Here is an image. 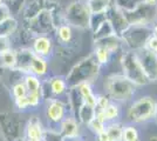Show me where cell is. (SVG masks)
I'll use <instances>...</instances> for the list:
<instances>
[{
  "mask_svg": "<svg viewBox=\"0 0 157 141\" xmlns=\"http://www.w3.org/2000/svg\"><path fill=\"white\" fill-rule=\"evenodd\" d=\"M103 93L114 102L120 105H128L135 99L138 86L124 76L121 72L111 73L103 79Z\"/></svg>",
  "mask_w": 157,
  "mask_h": 141,
  "instance_id": "1",
  "label": "cell"
},
{
  "mask_svg": "<svg viewBox=\"0 0 157 141\" xmlns=\"http://www.w3.org/2000/svg\"><path fill=\"white\" fill-rule=\"evenodd\" d=\"M101 71H102L101 65L96 61L94 54L90 53L85 58H82L81 60H78V62H75L74 66L69 69V72L65 75V78L69 88L83 82L93 85L98 79Z\"/></svg>",
  "mask_w": 157,
  "mask_h": 141,
  "instance_id": "2",
  "label": "cell"
},
{
  "mask_svg": "<svg viewBox=\"0 0 157 141\" xmlns=\"http://www.w3.org/2000/svg\"><path fill=\"white\" fill-rule=\"evenodd\" d=\"M156 101L150 95H143L130 101L125 111L124 122L138 126L154 121Z\"/></svg>",
  "mask_w": 157,
  "mask_h": 141,
  "instance_id": "3",
  "label": "cell"
},
{
  "mask_svg": "<svg viewBox=\"0 0 157 141\" xmlns=\"http://www.w3.org/2000/svg\"><path fill=\"white\" fill-rule=\"evenodd\" d=\"M118 62H120V68H121L120 72L130 81H132L135 85H137L138 87L147 86L150 84L144 73L143 68L141 66V62L138 60V57L135 51L123 49L120 53Z\"/></svg>",
  "mask_w": 157,
  "mask_h": 141,
  "instance_id": "4",
  "label": "cell"
},
{
  "mask_svg": "<svg viewBox=\"0 0 157 141\" xmlns=\"http://www.w3.org/2000/svg\"><path fill=\"white\" fill-rule=\"evenodd\" d=\"M122 12L130 26H152L157 20V4L145 0H140L130 8H122Z\"/></svg>",
  "mask_w": 157,
  "mask_h": 141,
  "instance_id": "5",
  "label": "cell"
},
{
  "mask_svg": "<svg viewBox=\"0 0 157 141\" xmlns=\"http://www.w3.org/2000/svg\"><path fill=\"white\" fill-rule=\"evenodd\" d=\"M92 12L86 0H74L63 8V20L76 31H89Z\"/></svg>",
  "mask_w": 157,
  "mask_h": 141,
  "instance_id": "6",
  "label": "cell"
},
{
  "mask_svg": "<svg viewBox=\"0 0 157 141\" xmlns=\"http://www.w3.org/2000/svg\"><path fill=\"white\" fill-rule=\"evenodd\" d=\"M44 114L46 120V128L59 129V125L67 115H71V107L68 102V94L65 98L51 99L44 102Z\"/></svg>",
  "mask_w": 157,
  "mask_h": 141,
  "instance_id": "7",
  "label": "cell"
},
{
  "mask_svg": "<svg viewBox=\"0 0 157 141\" xmlns=\"http://www.w3.org/2000/svg\"><path fill=\"white\" fill-rule=\"evenodd\" d=\"M152 35L151 26H129V28L121 35L124 49L138 51L143 48L148 39Z\"/></svg>",
  "mask_w": 157,
  "mask_h": 141,
  "instance_id": "8",
  "label": "cell"
},
{
  "mask_svg": "<svg viewBox=\"0 0 157 141\" xmlns=\"http://www.w3.org/2000/svg\"><path fill=\"white\" fill-rule=\"evenodd\" d=\"M42 99L44 102L51 99L65 98L68 94L69 87L67 85L65 75H48L42 79Z\"/></svg>",
  "mask_w": 157,
  "mask_h": 141,
  "instance_id": "9",
  "label": "cell"
},
{
  "mask_svg": "<svg viewBox=\"0 0 157 141\" xmlns=\"http://www.w3.org/2000/svg\"><path fill=\"white\" fill-rule=\"evenodd\" d=\"M135 52L149 82H157V52L150 51L145 47Z\"/></svg>",
  "mask_w": 157,
  "mask_h": 141,
  "instance_id": "10",
  "label": "cell"
},
{
  "mask_svg": "<svg viewBox=\"0 0 157 141\" xmlns=\"http://www.w3.org/2000/svg\"><path fill=\"white\" fill-rule=\"evenodd\" d=\"M54 46L55 41L52 35H46V34H40L35 35L32 39L29 47L36 55H40L42 58L51 59L54 55Z\"/></svg>",
  "mask_w": 157,
  "mask_h": 141,
  "instance_id": "11",
  "label": "cell"
},
{
  "mask_svg": "<svg viewBox=\"0 0 157 141\" xmlns=\"http://www.w3.org/2000/svg\"><path fill=\"white\" fill-rule=\"evenodd\" d=\"M46 125L42 122L39 116L33 115L25 123L22 138L25 141H44V133Z\"/></svg>",
  "mask_w": 157,
  "mask_h": 141,
  "instance_id": "12",
  "label": "cell"
},
{
  "mask_svg": "<svg viewBox=\"0 0 157 141\" xmlns=\"http://www.w3.org/2000/svg\"><path fill=\"white\" fill-rule=\"evenodd\" d=\"M107 18L110 21V24L115 29V33L117 34L118 37H121L130 26L122 12V8L116 4L115 0H113L111 5L107 11Z\"/></svg>",
  "mask_w": 157,
  "mask_h": 141,
  "instance_id": "13",
  "label": "cell"
},
{
  "mask_svg": "<svg viewBox=\"0 0 157 141\" xmlns=\"http://www.w3.org/2000/svg\"><path fill=\"white\" fill-rule=\"evenodd\" d=\"M81 123L76 120L74 115H67L59 125V131L61 135L63 136L65 141H71L73 139H76L81 136Z\"/></svg>",
  "mask_w": 157,
  "mask_h": 141,
  "instance_id": "14",
  "label": "cell"
},
{
  "mask_svg": "<svg viewBox=\"0 0 157 141\" xmlns=\"http://www.w3.org/2000/svg\"><path fill=\"white\" fill-rule=\"evenodd\" d=\"M58 4L59 1L56 0H31L26 2L20 15L22 17V20H29L34 18L38 13H40L42 10H46V8L51 10Z\"/></svg>",
  "mask_w": 157,
  "mask_h": 141,
  "instance_id": "15",
  "label": "cell"
},
{
  "mask_svg": "<svg viewBox=\"0 0 157 141\" xmlns=\"http://www.w3.org/2000/svg\"><path fill=\"white\" fill-rule=\"evenodd\" d=\"M15 67L21 73L26 74L29 72L31 61L34 57V52L29 46L15 47Z\"/></svg>",
  "mask_w": 157,
  "mask_h": 141,
  "instance_id": "16",
  "label": "cell"
},
{
  "mask_svg": "<svg viewBox=\"0 0 157 141\" xmlns=\"http://www.w3.org/2000/svg\"><path fill=\"white\" fill-rule=\"evenodd\" d=\"M75 28H73L71 25H68L67 22H62L59 26L55 28V32L53 34V38L55 44L62 45V46H71L74 47V38H75Z\"/></svg>",
  "mask_w": 157,
  "mask_h": 141,
  "instance_id": "17",
  "label": "cell"
},
{
  "mask_svg": "<svg viewBox=\"0 0 157 141\" xmlns=\"http://www.w3.org/2000/svg\"><path fill=\"white\" fill-rule=\"evenodd\" d=\"M94 42V46H101L105 47V49H108L110 53H113L114 55L117 53H121L124 46H123V41L121 39V37H118L117 34H113L109 37H105L103 39H100V40L93 41Z\"/></svg>",
  "mask_w": 157,
  "mask_h": 141,
  "instance_id": "18",
  "label": "cell"
},
{
  "mask_svg": "<svg viewBox=\"0 0 157 141\" xmlns=\"http://www.w3.org/2000/svg\"><path fill=\"white\" fill-rule=\"evenodd\" d=\"M95 116L102 119L105 123H108V122H114V121H121V116H122V105L111 101L110 104H109L102 112H95Z\"/></svg>",
  "mask_w": 157,
  "mask_h": 141,
  "instance_id": "19",
  "label": "cell"
},
{
  "mask_svg": "<svg viewBox=\"0 0 157 141\" xmlns=\"http://www.w3.org/2000/svg\"><path fill=\"white\" fill-rule=\"evenodd\" d=\"M28 73L34 74V75L39 76L41 79L48 76L49 75V60L46 58H42L40 55L34 54L32 61H31Z\"/></svg>",
  "mask_w": 157,
  "mask_h": 141,
  "instance_id": "20",
  "label": "cell"
},
{
  "mask_svg": "<svg viewBox=\"0 0 157 141\" xmlns=\"http://www.w3.org/2000/svg\"><path fill=\"white\" fill-rule=\"evenodd\" d=\"M20 28V22L17 17L10 15L0 21V37L13 38Z\"/></svg>",
  "mask_w": 157,
  "mask_h": 141,
  "instance_id": "21",
  "label": "cell"
},
{
  "mask_svg": "<svg viewBox=\"0 0 157 141\" xmlns=\"http://www.w3.org/2000/svg\"><path fill=\"white\" fill-rule=\"evenodd\" d=\"M75 118L76 120L81 123V126H85L87 127L88 123L95 118V107L94 106H90V105H87V104H82L78 111L75 114Z\"/></svg>",
  "mask_w": 157,
  "mask_h": 141,
  "instance_id": "22",
  "label": "cell"
},
{
  "mask_svg": "<svg viewBox=\"0 0 157 141\" xmlns=\"http://www.w3.org/2000/svg\"><path fill=\"white\" fill-rule=\"evenodd\" d=\"M24 82L27 88V92L31 94H36L42 96V79L31 73H26L24 75Z\"/></svg>",
  "mask_w": 157,
  "mask_h": 141,
  "instance_id": "23",
  "label": "cell"
},
{
  "mask_svg": "<svg viewBox=\"0 0 157 141\" xmlns=\"http://www.w3.org/2000/svg\"><path fill=\"white\" fill-rule=\"evenodd\" d=\"M78 89V93L81 95L82 100L87 105H90V106H96V94L94 93V89H93L92 84H88V82H83V84H80L76 86Z\"/></svg>",
  "mask_w": 157,
  "mask_h": 141,
  "instance_id": "24",
  "label": "cell"
},
{
  "mask_svg": "<svg viewBox=\"0 0 157 141\" xmlns=\"http://www.w3.org/2000/svg\"><path fill=\"white\" fill-rule=\"evenodd\" d=\"M122 129H123V122L122 121H114L105 123V133L108 134L109 141L122 140Z\"/></svg>",
  "mask_w": 157,
  "mask_h": 141,
  "instance_id": "25",
  "label": "cell"
},
{
  "mask_svg": "<svg viewBox=\"0 0 157 141\" xmlns=\"http://www.w3.org/2000/svg\"><path fill=\"white\" fill-rule=\"evenodd\" d=\"M113 34H116L115 33V29H114L113 25L110 24V21L108 20V18H107L94 32H92L93 41L103 39L105 37H109V35H113Z\"/></svg>",
  "mask_w": 157,
  "mask_h": 141,
  "instance_id": "26",
  "label": "cell"
},
{
  "mask_svg": "<svg viewBox=\"0 0 157 141\" xmlns=\"http://www.w3.org/2000/svg\"><path fill=\"white\" fill-rule=\"evenodd\" d=\"M92 53L94 54L96 61L101 65V67L108 66L113 60V58H114V54L110 53L108 49H105V47L101 46H94Z\"/></svg>",
  "mask_w": 157,
  "mask_h": 141,
  "instance_id": "27",
  "label": "cell"
},
{
  "mask_svg": "<svg viewBox=\"0 0 157 141\" xmlns=\"http://www.w3.org/2000/svg\"><path fill=\"white\" fill-rule=\"evenodd\" d=\"M122 141H141L140 131L136 125L123 122L122 129Z\"/></svg>",
  "mask_w": 157,
  "mask_h": 141,
  "instance_id": "28",
  "label": "cell"
},
{
  "mask_svg": "<svg viewBox=\"0 0 157 141\" xmlns=\"http://www.w3.org/2000/svg\"><path fill=\"white\" fill-rule=\"evenodd\" d=\"M86 1L92 13L107 12L113 2V0H86Z\"/></svg>",
  "mask_w": 157,
  "mask_h": 141,
  "instance_id": "29",
  "label": "cell"
},
{
  "mask_svg": "<svg viewBox=\"0 0 157 141\" xmlns=\"http://www.w3.org/2000/svg\"><path fill=\"white\" fill-rule=\"evenodd\" d=\"M10 93H11V96H12L13 100L14 99L22 98V96H26L28 92H27V88H26V86H25L24 79L14 82L13 85L10 87Z\"/></svg>",
  "mask_w": 157,
  "mask_h": 141,
  "instance_id": "30",
  "label": "cell"
},
{
  "mask_svg": "<svg viewBox=\"0 0 157 141\" xmlns=\"http://www.w3.org/2000/svg\"><path fill=\"white\" fill-rule=\"evenodd\" d=\"M0 65L7 68L15 67V49L14 48L0 54Z\"/></svg>",
  "mask_w": 157,
  "mask_h": 141,
  "instance_id": "31",
  "label": "cell"
},
{
  "mask_svg": "<svg viewBox=\"0 0 157 141\" xmlns=\"http://www.w3.org/2000/svg\"><path fill=\"white\" fill-rule=\"evenodd\" d=\"M27 1L28 0H10V1H6L5 4L10 8L11 14L18 18V15L21 14V12H22V10H24V7H25Z\"/></svg>",
  "mask_w": 157,
  "mask_h": 141,
  "instance_id": "32",
  "label": "cell"
},
{
  "mask_svg": "<svg viewBox=\"0 0 157 141\" xmlns=\"http://www.w3.org/2000/svg\"><path fill=\"white\" fill-rule=\"evenodd\" d=\"M107 19V12H100V13H92L90 20H89V31L94 32L103 21Z\"/></svg>",
  "mask_w": 157,
  "mask_h": 141,
  "instance_id": "33",
  "label": "cell"
},
{
  "mask_svg": "<svg viewBox=\"0 0 157 141\" xmlns=\"http://www.w3.org/2000/svg\"><path fill=\"white\" fill-rule=\"evenodd\" d=\"M87 128L92 132L93 134L95 135V134H98V133H100V132H102V131L105 129V122L102 120V119H100V118H98V116H95V118L88 123Z\"/></svg>",
  "mask_w": 157,
  "mask_h": 141,
  "instance_id": "34",
  "label": "cell"
},
{
  "mask_svg": "<svg viewBox=\"0 0 157 141\" xmlns=\"http://www.w3.org/2000/svg\"><path fill=\"white\" fill-rule=\"evenodd\" d=\"M44 141H65V139L58 129L46 128L44 133Z\"/></svg>",
  "mask_w": 157,
  "mask_h": 141,
  "instance_id": "35",
  "label": "cell"
},
{
  "mask_svg": "<svg viewBox=\"0 0 157 141\" xmlns=\"http://www.w3.org/2000/svg\"><path fill=\"white\" fill-rule=\"evenodd\" d=\"M14 48V44L12 38H5V37H0V54L5 53L7 51Z\"/></svg>",
  "mask_w": 157,
  "mask_h": 141,
  "instance_id": "36",
  "label": "cell"
},
{
  "mask_svg": "<svg viewBox=\"0 0 157 141\" xmlns=\"http://www.w3.org/2000/svg\"><path fill=\"white\" fill-rule=\"evenodd\" d=\"M145 48L150 49V51H154V52H157V35L152 34L150 38L148 39L147 44H145Z\"/></svg>",
  "mask_w": 157,
  "mask_h": 141,
  "instance_id": "37",
  "label": "cell"
},
{
  "mask_svg": "<svg viewBox=\"0 0 157 141\" xmlns=\"http://www.w3.org/2000/svg\"><path fill=\"white\" fill-rule=\"evenodd\" d=\"M10 15H12L11 12H10V8L7 7V5L5 2H2V4L0 5V21L6 19L7 17H10Z\"/></svg>",
  "mask_w": 157,
  "mask_h": 141,
  "instance_id": "38",
  "label": "cell"
},
{
  "mask_svg": "<svg viewBox=\"0 0 157 141\" xmlns=\"http://www.w3.org/2000/svg\"><path fill=\"white\" fill-rule=\"evenodd\" d=\"M95 141H109L108 134L105 133V129H103L102 132L98 133V134H95Z\"/></svg>",
  "mask_w": 157,
  "mask_h": 141,
  "instance_id": "39",
  "label": "cell"
},
{
  "mask_svg": "<svg viewBox=\"0 0 157 141\" xmlns=\"http://www.w3.org/2000/svg\"><path fill=\"white\" fill-rule=\"evenodd\" d=\"M154 121L157 123V101H156V109H155V115H154Z\"/></svg>",
  "mask_w": 157,
  "mask_h": 141,
  "instance_id": "40",
  "label": "cell"
},
{
  "mask_svg": "<svg viewBox=\"0 0 157 141\" xmlns=\"http://www.w3.org/2000/svg\"><path fill=\"white\" fill-rule=\"evenodd\" d=\"M71 141H85V140H83V139H82V138L80 136V138H76V139H73V140H71Z\"/></svg>",
  "mask_w": 157,
  "mask_h": 141,
  "instance_id": "41",
  "label": "cell"
},
{
  "mask_svg": "<svg viewBox=\"0 0 157 141\" xmlns=\"http://www.w3.org/2000/svg\"><path fill=\"white\" fill-rule=\"evenodd\" d=\"M2 2H4V0H0V5H1V4H2Z\"/></svg>",
  "mask_w": 157,
  "mask_h": 141,
  "instance_id": "42",
  "label": "cell"
},
{
  "mask_svg": "<svg viewBox=\"0 0 157 141\" xmlns=\"http://www.w3.org/2000/svg\"><path fill=\"white\" fill-rule=\"evenodd\" d=\"M6 1H10V0H4V2H6Z\"/></svg>",
  "mask_w": 157,
  "mask_h": 141,
  "instance_id": "43",
  "label": "cell"
},
{
  "mask_svg": "<svg viewBox=\"0 0 157 141\" xmlns=\"http://www.w3.org/2000/svg\"><path fill=\"white\" fill-rule=\"evenodd\" d=\"M117 141H122V140H117Z\"/></svg>",
  "mask_w": 157,
  "mask_h": 141,
  "instance_id": "44",
  "label": "cell"
}]
</instances>
